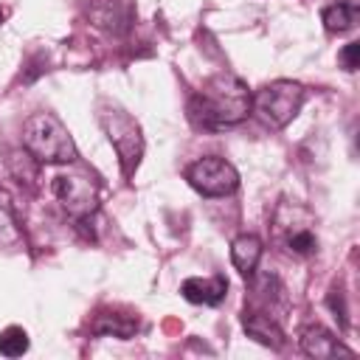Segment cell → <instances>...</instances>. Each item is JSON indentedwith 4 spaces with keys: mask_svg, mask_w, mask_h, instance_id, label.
<instances>
[{
    "mask_svg": "<svg viewBox=\"0 0 360 360\" xmlns=\"http://www.w3.org/2000/svg\"><path fill=\"white\" fill-rule=\"evenodd\" d=\"M188 121L202 132H217L233 127L250 112V90L233 73L211 76L191 98H188Z\"/></svg>",
    "mask_w": 360,
    "mask_h": 360,
    "instance_id": "obj_1",
    "label": "cell"
},
{
    "mask_svg": "<svg viewBox=\"0 0 360 360\" xmlns=\"http://www.w3.org/2000/svg\"><path fill=\"white\" fill-rule=\"evenodd\" d=\"M22 149L45 166L76 163V143L53 112H34L22 121Z\"/></svg>",
    "mask_w": 360,
    "mask_h": 360,
    "instance_id": "obj_2",
    "label": "cell"
},
{
    "mask_svg": "<svg viewBox=\"0 0 360 360\" xmlns=\"http://www.w3.org/2000/svg\"><path fill=\"white\" fill-rule=\"evenodd\" d=\"M307 90L292 79H276L250 93V112L270 129H284L304 107Z\"/></svg>",
    "mask_w": 360,
    "mask_h": 360,
    "instance_id": "obj_3",
    "label": "cell"
},
{
    "mask_svg": "<svg viewBox=\"0 0 360 360\" xmlns=\"http://www.w3.org/2000/svg\"><path fill=\"white\" fill-rule=\"evenodd\" d=\"M98 121L118 155V163H121V172L124 177H132L141 158H143V132L138 127V121L124 112L121 107H112V104H104L101 112H98Z\"/></svg>",
    "mask_w": 360,
    "mask_h": 360,
    "instance_id": "obj_4",
    "label": "cell"
},
{
    "mask_svg": "<svg viewBox=\"0 0 360 360\" xmlns=\"http://www.w3.org/2000/svg\"><path fill=\"white\" fill-rule=\"evenodd\" d=\"M51 188L56 194V200L65 205V211L70 217H90L98 205V183H96V174H90L87 169L82 166H70L62 169L59 174H53L51 180Z\"/></svg>",
    "mask_w": 360,
    "mask_h": 360,
    "instance_id": "obj_5",
    "label": "cell"
},
{
    "mask_svg": "<svg viewBox=\"0 0 360 360\" xmlns=\"http://www.w3.org/2000/svg\"><path fill=\"white\" fill-rule=\"evenodd\" d=\"M186 180L202 197H228L239 188V172L219 155H205L186 169Z\"/></svg>",
    "mask_w": 360,
    "mask_h": 360,
    "instance_id": "obj_6",
    "label": "cell"
},
{
    "mask_svg": "<svg viewBox=\"0 0 360 360\" xmlns=\"http://www.w3.org/2000/svg\"><path fill=\"white\" fill-rule=\"evenodd\" d=\"M298 346H301L304 354H309V357H315V360H329V357H338V354H343V357H352V354H354L349 346H343V343H340L329 329H323L321 323H307V326H301V329H298Z\"/></svg>",
    "mask_w": 360,
    "mask_h": 360,
    "instance_id": "obj_7",
    "label": "cell"
},
{
    "mask_svg": "<svg viewBox=\"0 0 360 360\" xmlns=\"http://www.w3.org/2000/svg\"><path fill=\"white\" fill-rule=\"evenodd\" d=\"M242 329L248 332V338H253L256 343L270 346V349H281L287 343L284 329L276 323V318L262 309H253V307L242 312Z\"/></svg>",
    "mask_w": 360,
    "mask_h": 360,
    "instance_id": "obj_8",
    "label": "cell"
},
{
    "mask_svg": "<svg viewBox=\"0 0 360 360\" xmlns=\"http://www.w3.org/2000/svg\"><path fill=\"white\" fill-rule=\"evenodd\" d=\"M180 292L186 301L191 304H208V307H217L225 295H228V278L222 273L211 276V278H186L180 284Z\"/></svg>",
    "mask_w": 360,
    "mask_h": 360,
    "instance_id": "obj_9",
    "label": "cell"
},
{
    "mask_svg": "<svg viewBox=\"0 0 360 360\" xmlns=\"http://www.w3.org/2000/svg\"><path fill=\"white\" fill-rule=\"evenodd\" d=\"M93 20L98 28L110 31V34H124L132 22V6L129 0H96L93 6Z\"/></svg>",
    "mask_w": 360,
    "mask_h": 360,
    "instance_id": "obj_10",
    "label": "cell"
},
{
    "mask_svg": "<svg viewBox=\"0 0 360 360\" xmlns=\"http://www.w3.org/2000/svg\"><path fill=\"white\" fill-rule=\"evenodd\" d=\"M262 250H264V245L256 233H239L231 242V262L245 278H253L256 267H259V259H262Z\"/></svg>",
    "mask_w": 360,
    "mask_h": 360,
    "instance_id": "obj_11",
    "label": "cell"
},
{
    "mask_svg": "<svg viewBox=\"0 0 360 360\" xmlns=\"http://www.w3.org/2000/svg\"><path fill=\"white\" fill-rule=\"evenodd\" d=\"M321 20H323V28L329 34H343V31L354 28V22H357V3L338 0V3H332V6L323 8Z\"/></svg>",
    "mask_w": 360,
    "mask_h": 360,
    "instance_id": "obj_12",
    "label": "cell"
},
{
    "mask_svg": "<svg viewBox=\"0 0 360 360\" xmlns=\"http://www.w3.org/2000/svg\"><path fill=\"white\" fill-rule=\"evenodd\" d=\"M96 335L101 338H121V340H129L135 332H138V321L132 318H121V315H101L93 326Z\"/></svg>",
    "mask_w": 360,
    "mask_h": 360,
    "instance_id": "obj_13",
    "label": "cell"
},
{
    "mask_svg": "<svg viewBox=\"0 0 360 360\" xmlns=\"http://www.w3.org/2000/svg\"><path fill=\"white\" fill-rule=\"evenodd\" d=\"M8 169H11V174L22 183H34L37 177H39V160L31 155V152H25V149H14V152H8Z\"/></svg>",
    "mask_w": 360,
    "mask_h": 360,
    "instance_id": "obj_14",
    "label": "cell"
},
{
    "mask_svg": "<svg viewBox=\"0 0 360 360\" xmlns=\"http://www.w3.org/2000/svg\"><path fill=\"white\" fill-rule=\"evenodd\" d=\"M25 352H28V332L22 326H8L0 332V354L22 357Z\"/></svg>",
    "mask_w": 360,
    "mask_h": 360,
    "instance_id": "obj_15",
    "label": "cell"
},
{
    "mask_svg": "<svg viewBox=\"0 0 360 360\" xmlns=\"http://www.w3.org/2000/svg\"><path fill=\"white\" fill-rule=\"evenodd\" d=\"M284 242H287V250H292L295 256H309V253L318 250V236H315L312 228H307V225L290 228V233H287Z\"/></svg>",
    "mask_w": 360,
    "mask_h": 360,
    "instance_id": "obj_16",
    "label": "cell"
},
{
    "mask_svg": "<svg viewBox=\"0 0 360 360\" xmlns=\"http://www.w3.org/2000/svg\"><path fill=\"white\" fill-rule=\"evenodd\" d=\"M326 307H329V312L335 315V321L340 323V329H346V326H349V309H346V295H343L340 287H332V290H329Z\"/></svg>",
    "mask_w": 360,
    "mask_h": 360,
    "instance_id": "obj_17",
    "label": "cell"
},
{
    "mask_svg": "<svg viewBox=\"0 0 360 360\" xmlns=\"http://www.w3.org/2000/svg\"><path fill=\"white\" fill-rule=\"evenodd\" d=\"M340 62H343L346 70H357V65H360V42H349V45H343V51H340Z\"/></svg>",
    "mask_w": 360,
    "mask_h": 360,
    "instance_id": "obj_18",
    "label": "cell"
},
{
    "mask_svg": "<svg viewBox=\"0 0 360 360\" xmlns=\"http://www.w3.org/2000/svg\"><path fill=\"white\" fill-rule=\"evenodd\" d=\"M0 22H3V11H0Z\"/></svg>",
    "mask_w": 360,
    "mask_h": 360,
    "instance_id": "obj_19",
    "label": "cell"
}]
</instances>
